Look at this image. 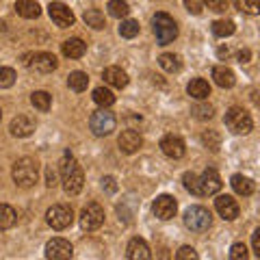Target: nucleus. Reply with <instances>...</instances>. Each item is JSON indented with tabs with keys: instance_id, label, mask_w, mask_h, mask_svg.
I'll use <instances>...</instances> for the list:
<instances>
[{
	"instance_id": "nucleus-40",
	"label": "nucleus",
	"mask_w": 260,
	"mask_h": 260,
	"mask_svg": "<svg viewBox=\"0 0 260 260\" xmlns=\"http://www.w3.org/2000/svg\"><path fill=\"white\" fill-rule=\"evenodd\" d=\"M176 258H178V260H198L200 256H198V251H195L193 247L184 245V247H180V249L176 251Z\"/></svg>"
},
{
	"instance_id": "nucleus-29",
	"label": "nucleus",
	"mask_w": 260,
	"mask_h": 260,
	"mask_svg": "<svg viewBox=\"0 0 260 260\" xmlns=\"http://www.w3.org/2000/svg\"><path fill=\"white\" fill-rule=\"evenodd\" d=\"M30 104H32V107H35L37 111L48 113V111H50V104H52V95L48 93V91H32Z\"/></svg>"
},
{
	"instance_id": "nucleus-21",
	"label": "nucleus",
	"mask_w": 260,
	"mask_h": 260,
	"mask_svg": "<svg viewBox=\"0 0 260 260\" xmlns=\"http://www.w3.org/2000/svg\"><path fill=\"white\" fill-rule=\"evenodd\" d=\"M213 78L221 89H230V87H234V83H237L234 72L230 68H225V65H217V68L213 70Z\"/></svg>"
},
{
	"instance_id": "nucleus-19",
	"label": "nucleus",
	"mask_w": 260,
	"mask_h": 260,
	"mask_svg": "<svg viewBox=\"0 0 260 260\" xmlns=\"http://www.w3.org/2000/svg\"><path fill=\"white\" fill-rule=\"evenodd\" d=\"M102 78H104V83L115 87V89H124L128 85V74L121 68H115V65H111V68L104 70Z\"/></svg>"
},
{
	"instance_id": "nucleus-8",
	"label": "nucleus",
	"mask_w": 260,
	"mask_h": 260,
	"mask_svg": "<svg viewBox=\"0 0 260 260\" xmlns=\"http://www.w3.org/2000/svg\"><path fill=\"white\" fill-rule=\"evenodd\" d=\"M46 221L52 230H65V228H70L72 221H74V210L68 204H54L52 208H48Z\"/></svg>"
},
{
	"instance_id": "nucleus-46",
	"label": "nucleus",
	"mask_w": 260,
	"mask_h": 260,
	"mask_svg": "<svg viewBox=\"0 0 260 260\" xmlns=\"http://www.w3.org/2000/svg\"><path fill=\"white\" fill-rule=\"evenodd\" d=\"M249 56H251V52L247 50V48H245V50H241V52H239V63H247Z\"/></svg>"
},
{
	"instance_id": "nucleus-2",
	"label": "nucleus",
	"mask_w": 260,
	"mask_h": 260,
	"mask_svg": "<svg viewBox=\"0 0 260 260\" xmlns=\"http://www.w3.org/2000/svg\"><path fill=\"white\" fill-rule=\"evenodd\" d=\"M11 176H13V182L18 186H22V189H30L39 178V162L35 158H30V156H24L20 160H15Z\"/></svg>"
},
{
	"instance_id": "nucleus-41",
	"label": "nucleus",
	"mask_w": 260,
	"mask_h": 260,
	"mask_svg": "<svg viewBox=\"0 0 260 260\" xmlns=\"http://www.w3.org/2000/svg\"><path fill=\"white\" fill-rule=\"evenodd\" d=\"M204 7H208L215 13H223L228 9V0H204Z\"/></svg>"
},
{
	"instance_id": "nucleus-37",
	"label": "nucleus",
	"mask_w": 260,
	"mask_h": 260,
	"mask_svg": "<svg viewBox=\"0 0 260 260\" xmlns=\"http://www.w3.org/2000/svg\"><path fill=\"white\" fill-rule=\"evenodd\" d=\"M202 143H204L206 148H210L213 152H219V145H221V139H219V135L215 133V130H208V133L202 135Z\"/></svg>"
},
{
	"instance_id": "nucleus-42",
	"label": "nucleus",
	"mask_w": 260,
	"mask_h": 260,
	"mask_svg": "<svg viewBox=\"0 0 260 260\" xmlns=\"http://www.w3.org/2000/svg\"><path fill=\"white\" fill-rule=\"evenodd\" d=\"M184 7H186V11L189 13L200 15L202 9H204V0H184Z\"/></svg>"
},
{
	"instance_id": "nucleus-38",
	"label": "nucleus",
	"mask_w": 260,
	"mask_h": 260,
	"mask_svg": "<svg viewBox=\"0 0 260 260\" xmlns=\"http://www.w3.org/2000/svg\"><path fill=\"white\" fill-rule=\"evenodd\" d=\"M15 85V72L11 68H0V89H9Z\"/></svg>"
},
{
	"instance_id": "nucleus-1",
	"label": "nucleus",
	"mask_w": 260,
	"mask_h": 260,
	"mask_svg": "<svg viewBox=\"0 0 260 260\" xmlns=\"http://www.w3.org/2000/svg\"><path fill=\"white\" fill-rule=\"evenodd\" d=\"M61 182H63V191L68 195H78L85 184L83 167L78 165V160L70 152L65 154V160L61 162Z\"/></svg>"
},
{
	"instance_id": "nucleus-10",
	"label": "nucleus",
	"mask_w": 260,
	"mask_h": 260,
	"mask_svg": "<svg viewBox=\"0 0 260 260\" xmlns=\"http://www.w3.org/2000/svg\"><path fill=\"white\" fill-rule=\"evenodd\" d=\"M72 256H74V247H72L70 241L56 237L46 243V258L48 260H70Z\"/></svg>"
},
{
	"instance_id": "nucleus-13",
	"label": "nucleus",
	"mask_w": 260,
	"mask_h": 260,
	"mask_svg": "<svg viewBox=\"0 0 260 260\" xmlns=\"http://www.w3.org/2000/svg\"><path fill=\"white\" fill-rule=\"evenodd\" d=\"M117 145H119V150L124 154H137L141 150V145H143V137L137 133V130L128 128V130H124V133L119 135Z\"/></svg>"
},
{
	"instance_id": "nucleus-47",
	"label": "nucleus",
	"mask_w": 260,
	"mask_h": 260,
	"mask_svg": "<svg viewBox=\"0 0 260 260\" xmlns=\"http://www.w3.org/2000/svg\"><path fill=\"white\" fill-rule=\"evenodd\" d=\"M0 30H5V22L3 20H0Z\"/></svg>"
},
{
	"instance_id": "nucleus-27",
	"label": "nucleus",
	"mask_w": 260,
	"mask_h": 260,
	"mask_svg": "<svg viewBox=\"0 0 260 260\" xmlns=\"http://www.w3.org/2000/svg\"><path fill=\"white\" fill-rule=\"evenodd\" d=\"M93 102L102 109H109L115 104V95H113V91L107 87H98V89H93Z\"/></svg>"
},
{
	"instance_id": "nucleus-33",
	"label": "nucleus",
	"mask_w": 260,
	"mask_h": 260,
	"mask_svg": "<svg viewBox=\"0 0 260 260\" xmlns=\"http://www.w3.org/2000/svg\"><path fill=\"white\" fill-rule=\"evenodd\" d=\"M182 184H184V189L193 193V195H202V189H200V176H195L193 172H186L182 176Z\"/></svg>"
},
{
	"instance_id": "nucleus-25",
	"label": "nucleus",
	"mask_w": 260,
	"mask_h": 260,
	"mask_svg": "<svg viewBox=\"0 0 260 260\" xmlns=\"http://www.w3.org/2000/svg\"><path fill=\"white\" fill-rule=\"evenodd\" d=\"M160 68L169 72V74H176V72H180L182 70V59L178 54H172V52H165V54H160Z\"/></svg>"
},
{
	"instance_id": "nucleus-17",
	"label": "nucleus",
	"mask_w": 260,
	"mask_h": 260,
	"mask_svg": "<svg viewBox=\"0 0 260 260\" xmlns=\"http://www.w3.org/2000/svg\"><path fill=\"white\" fill-rule=\"evenodd\" d=\"M221 178H219L217 169L208 167L204 169V174L200 176V189H202V195H215L219 189H221Z\"/></svg>"
},
{
	"instance_id": "nucleus-11",
	"label": "nucleus",
	"mask_w": 260,
	"mask_h": 260,
	"mask_svg": "<svg viewBox=\"0 0 260 260\" xmlns=\"http://www.w3.org/2000/svg\"><path fill=\"white\" fill-rule=\"evenodd\" d=\"M48 15H50V20L59 28L74 26V20H76L74 13H72V9L68 5H63V3H50V7H48Z\"/></svg>"
},
{
	"instance_id": "nucleus-24",
	"label": "nucleus",
	"mask_w": 260,
	"mask_h": 260,
	"mask_svg": "<svg viewBox=\"0 0 260 260\" xmlns=\"http://www.w3.org/2000/svg\"><path fill=\"white\" fill-rule=\"evenodd\" d=\"M68 87L72 89V91H76V93H83L87 91V87H89V76L85 74V72H72V74L68 76Z\"/></svg>"
},
{
	"instance_id": "nucleus-43",
	"label": "nucleus",
	"mask_w": 260,
	"mask_h": 260,
	"mask_svg": "<svg viewBox=\"0 0 260 260\" xmlns=\"http://www.w3.org/2000/svg\"><path fill=\"white\" fill-rule=\"evenodd\" d=\"M102 189H107V193H115V191H117L115 178H113V176H107V178H102Z\"/></svg>"
},
{
	"instance_id": "nucleus-39",
	"label": "nucleus",
	"mask_w": 260,
	"mask_h": 260,
	"mask_svg": "<svg viewBox=\"0 0 260 260\" xmlns=\"http://www.w3.org/2000/svg\"><path fill=\"white\" fill-rule=\"evenodd\" d=\"M247 258V247L245 243H234L230 247V260H245Z\"/></svg>"
},
{
	"instance_id": "nucleus-16",
	"label": "nucleus",
	"mask_w": 260,
	"mask_h": 260,
	"mask_svg": "<svg viewBox=\"0 0 260 260\" xmlns=\"http://www.w3.org/2000/svg\"><path fill=\"white\" fill-rule=\"evenodd\" d=\"M9 133L13 137H18V139H26V137H30L35 133V121H32L28 115H18V117L11 119Z\"/></svg>"
},
{
	"instance_id": "nucleus-18",
	"label": "nucleus",
	"mask_w": 260,
	"mask_h": 260,
	"mask_svg": "<svg viewBox=\"0 0 260 260\" xmlns=\"http://www.w3.org/2000/svg\"><path fill=\"white\" fill-rule=\"evenodd\" d=\"M126 258L128 260H150L152 254H150V245L145 243L143 239H133L128 243V247H126Z\"/></svg>"
},
{
	"instance_id": "nucleus-31",
	"label": "nucleus",
	"mask_w": 260,
	"mask_h": 260,
	"mask_svg": "<svg viewBox=\"0 0 260 260\" xmlns=\"http://www.w3.org/2000/svg\"><path fill=\"white\" fill-rule=\"evenodd\" d=\"M234 30H237V24L232 20H215L213 22V32L217 37H230V35H234Z\"/></svg>"
},
{
	"instance_id": "nucleus-44",
	"label": "nucleus",
	"mask_w": 260,
	"mask_h": 260,
	"mask_svg": "<svg viewBox=\"0 0 260 260\" xmlns=\"http://www.w3.org/2000/svg\"><path fill=\"white\" fill-rule=\"evenodd\" d=\"M251 247H254V254L260 258V228H256L251 234Z\"/></svg>"
},
{
	"instance_id": "nucleus-4",
	"label": "nucleus",
	"mask_w": 260,
	"mask_h": 260,
	"mask_svg": "<svg viewBox=\"0 0 260 260\" xmlns=\"http://www.w3.org/2000/svg\"><path fill=\"white\" fill-rule=\"evenodd\" d=\"M223 121H225V126H228V130H230L232 135H249L251 128H254L251 115H249L245 109H241V107L228 109Z\"/></svg>"
},
{
	"instance_id": "nucleus-15",
	"label": "nucleus",
	"mask_w": 260,
	"mask_h": 260,
	"mask_svg": "<svg viewBox=\"0 0 260 260\" xmlns=\"http://www.w3.org/2000/svg\"><path fill=\"white\" fill-rule=\"evenodd\" d=\"M215 208L225 221H234V219L239 217V204L232 195H219L215 200Z\"/></svg>"
},
{
	"instance_id": "nucleus-28",
	"label": "nucleus",
	"mask_w": 260,
	"mask_h": 260,
	"mask_svg": "<svg viewBox=\"0 0 260 260\" xmlns=\"http://www.w3.org/2000/svg\"><path fill=\"white\" fill-rule=\"evenodd\" d=\"M83 20L87 26H91L95 30H102L104 26H107V20H104V13L102 11H98V9H87L85 15H83Z\"/></svg>"
},
{
	"instance_id": "nucleus-35",
	"label": "nucleus",
	"mask_w": 260,
	"mask_h": 260,
	"mask_svg": "<svg viewBox=\"0 0 260 260\" xmlns=\"http://www.w3.org/2000/svg\"><path fill=\"white\" fill-rule=\"evenodd\" d=\"M234 5L247 15H260V0H234Z\"/></svg>"
},
{
	"instance_id": "nucleus-45",
	"label": "nucleus",
	"mask_w": 260,
	"mask_h": 260,
	"mask_svg": "<svg viewBox=\"0 0 260 260\" xmlns=\"http://www.w3.org/2000/svg\"><path fill=\"white\" fill-rule=\"evenodd\" d=\"M46 184L48 186H50V189H52V186L56 184V169L50 165V167H48L46 169Z\"/></svg>"
},
{
	"instance_id": "nucleus-5",
	"label": "nucleus",
	"mask_w": 260,
	"mask_h": 260,
	"mask_svg": "<svg viewBox=\"0 0 260 260\" xmlns=\"http://www.w3.org/2000/svg\"><path fill=\"white\" fill-rule=\"evenodd\" d=\"M213 223V215L204 206H189L184 210V225L191 232H206Z\"/></svg>"
},
{
	"instance_id": "nucleus-26",
	"label": "nucleus",
	"mask_w": 260,
	"mask_h": 260,
	"mask_svg": "<svg viewBox=\"0 0 260 260\" xmlns=\"http://www.w3.org/2000/svg\"><path fill=\"white\" fill-rule=\"evenodd\" d=\"M230 184H232V189L237 191L239 195H245V198L254 193V182H251L249 178L241 176V174H234V176H232V180H230Z\"/></svg>"
},
{
	"instance_id": "nucleus-12",
	"label": "nucleus",
	"mask_w": 260,
	"mask_h": 260,
	"mask_svg": "<svg viewBox=\"0 0 260 260\" xmlns=\"http://www.w3.org/2000/svg\"><path fill=\"white\" fill-rule=\"evenodd\" d=\"M152 210L158 219L169 221V219H174L176 210H178V202H176V198H172V195H158L152 204Z\"/></svg>"
},
{
	"instance_id": "nucleus-9",
	"label": "nucleus",
	"mask_w": 260,
	"mask_h": 260,
	"mask_svg": "<svg viewBox=\"0 0 260 260\" xmlns=\"http://www.w3.org/2000/svg\"><path fill=\"white\" fill-rule=\"evenodd\" d=\"M102 223H104V208L100 204H95V202H89L83 208V213H80V228L87 232H93Z\"/></svg>"
},
{
	"instance_id": "nucleus-7",
	"label": "nucleus",
	"mask_w": 260,
	"mask_h": 260,
	"mask_svg": "<svg viewBox=\"0 0 260 260\" xmlns=\"http://www.w3.org/2000/svg\"><path fill=\"white\" fill-rule=\"evenodd\" d=\"M24 65L32 72H39V74H50L59 68V61L50 52H32L24 56Z\"/></svg>"
},
{
	"instance_id": "nucleus-34",
	"label": "nucleus",
	"mask_w": 260,
	"mask_h": 260,
	"mask_svg": "<svg viewBox=\"0 0 260 260\" xmlns=\"http://www.w3.org/2000/svg\"><path fill=\"white\" fill-rule=\"evenodd\" d=\"M119 35L124 39L137 37V35H139V22H137V20H124V22H121V26H119Z\"/></svg>"
},
{
	"instance_id": "nucleus-22",
	"label": "nucleus",
	"mask_w": 260,
	"mask_h": 260,
	"mask_svg": "<svg viewBox=\"0 0 260 260\" xmlns=\"http://www.w3.org/2000/svg\"><path fill=\"white\" fill-rule=\"evenodd\" d=\"M186 93H189L193 100H206L210 95V85L204 78H193L189 85H186Z\"/></svg>"
},
{
	"instance_id": "nucleus-6",
	"label": "nucleus",
	"mask_w": 260,
	"mask_h": 260,
	"mask_svg": "<svg viewBox=\"0 0 260 260\" xmlns=\"http://www.w3.org/2000/svg\"><path fill=\"white\" fill-rule=\"evenodd\" d=\"M115 126H117V119L109 109L100 107L91 117H89V128H91V133L95 137H109L113 130H115Z\"/></svg>"
},
{
	"instance_id": "nucleus-14",
	"label": "nucleus",
	"mask_w": 260,
	"mask_h": 260,
	"mask_svg": "<svg viewBox=\"0 0 260 260\" xmlns=\"http://www.w3.org/2000/svg\"><path fill=\"white\" fill-rule=\"evenodd\" d=\"M160 150H162V154H165V156L174 158V160H176V158H182L184 152H186L184 141L180 139V137H176V135L162 137V139H160Z\"/></svg>"
},
{
	"instance_id": "nucleus-32",
	"label": "nucleus",
	"mask_w": 260,
	"mask_h": 260,
	"mask_svg": "<svg viewBox=\"0 0 260 260\" xmlns=\"http://www.w3.org/2000/svg\"><path fill=\"white\" fill-rule=\"evenodd\" d=\"M107 9H109V15H113V18H117V20L126 18V15L130 13V7H128L126 0H111Z\"/></svg>"
},
{
	"instance_id": "nucleus-20",
	"label": "nucleus",
	"mask_w": 260,
	"mask_h": 260,
	"mask_svg": "<svg viewBox=\"0 0 260 260\" xmlns=\"http://www.w3.org/2000/svg\"><path fill=\"white\" fill-rule=\"evenodd\" d=\"M61 50L68 59H80V56H85V52H87V44L78 37H72V39H65Z\"/></svg>"
},
{
	"instance_id": "nucleus-3",
	"label": "nucleus",
	"mask_w": 260,
	"mask_h": 260,
	"mask_svg": "<svg viewBox=\"0 0 260 260\" xmlns=\"http://www.w3.org/2000/svg\"><path fill=\"white\" fill-rule=\"evenodd\" d=\"M152 24H154V35H156V42L158 46H167V44H172L174 39L178 37V26H176V22L172 15H167V13H156L152 18Z\"/></svg>"
},
{
	"instance_id": "nucleus-36",
	"label": "nucleus",
	"mask_w": 260,
	"mask_h": 260,
	"mask_svg": "<svg viewBox=\"0 0 260 260\" xmlns=\"http://www.w3.org/2000/svg\"><path fill=\"white\" fill-rule=\"evenodd\" d=\"M191 113H193V117H195V119L206 121V119H210V117L215 115V109L210 107V104H195Z\"/></svg>"
},
{
	"instance_id": "nucleus-48",
	"label": "nucleus",
	"mask_w": 260,
	"mask_h": 260,
	"mask_svg": "<svg viewBox=\"0 0 260 260\" xmlns=\"http://www.w3.org/2000/svg\"><path fill=\"white\" fill-rule=\"evenodd\" d=\"M0 121H3V113H0Z\"/></svg>"
},
{
	"instance_id": "nucleus-30",
	"label": "nucleus",
	"mask_w": 260,
	"mask_h": 260,
	"mask_svg": "<svg viewBox=\"0 0 260 260\" xmlns=\"http://www.w3.org/2000/svg\"><path fill=\"white\" fill-rule=\"evenodd\" d=\"M18 221V215L9 204H0V230H9Z\"/></svg>"
},
{
	"instance_id": "nucleus-23",
	"label": "nucleus",
	"mask_w": 260,
	"mask_h": 260,
	"mask_svg": "<svg viewBox=\"0 0 260 260\" xmlns=\"http://www.w3.org/2000/svg\"><path fill=\"white\" fill-rule=\"evenodd\" d=\"M15 11L26 20H35V18H39V13H42V7H39L35 0H18V3H15Z\"/></svg>"
}]
</instances>
